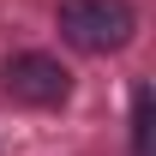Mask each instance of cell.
Returning a JSON list of instances; mask_svg holds the SVG:
<instances>
[{
    "label": "cell",
    "instance_id": "3",
    "mask_svg": "<svg viewBox=\"0 0 156 156\" xmlns=\"http://www.w3.org/2000/svg\"><path fill=\"white\" fill-rule=\"evenodd\" d=\"M132 156H150V84L132 90Z\"/></svg>",
    "mask_w": 156,
    "mask_h": 156
},
{
    "label": "cell",
    "instance_id": "2",
    "mask_svg": "<svg viewBox=\"0 0 156 156\" xmlns=\"http://www.w3.org/2000/svg\"><path fill=\"white\" fill-rule=\"evenodd\" d=\"M0 90L24 108H60V102L72 96V72L60 66L54 54H36V48H24L0 66Z\"/></svg>",
    "mask_w": 156,
    "mask_h": 156
},
{
    "label": "cell",
    "instance_id": "1",
    "mask_svg": "<svg viewBox=\"0 0 156 156\" xmlns=\"http://www.w3.org/2000/svg\"><path fill=\"white\" fill-rule=\"evenodd\" d=\"M54 24L78 54H114L132 42L138 12H132V0H60Z\"/></svg>",
    "mask_w": 156,
    "mask_h": 156
}]
</instances>
